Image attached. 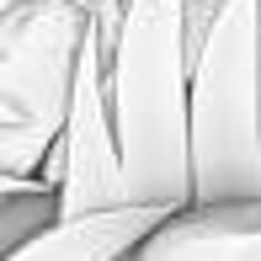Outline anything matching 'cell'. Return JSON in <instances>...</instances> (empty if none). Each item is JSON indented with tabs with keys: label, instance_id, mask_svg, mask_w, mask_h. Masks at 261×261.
<instances>
[{
	"label": "cell",
	"instance_id": "cell-5",
	"mask_svg": "<svg viewBox=\"0 0 261 261\" xmlns=\"http://www.w3.org/2000/svg\"><path fill=\"white\" fill-rule=\"evenodd\" d=\"M128 261H261V197L187 203Z\"/></svg>",
	"mask_w": 261,
	"mask_h": 261
},
{
	"label": "cell",
	"instance_id": "cell-3",
	"mask_svg": "<svg viewBox=\"0 0 261 261\" xmlns=\"http://www.w3.org/2000/svg\"><path fill=\"white\" fill-rule=\"evenodd\" d=\"M91 0H27L0 11V176H43L64 134Z\"/></svg>",
	"mask_w": 261,
	"mask_h": 261
},
{
	"label": "cell",
	"instance_id": "cell-2",
	"mask_svg": "<svg viewBox=\"0 0 261 261\" xmlns=\"http://www.w3.org/2000/svg\"><path fill=\"white\" fill-rule=\"evenodd\" d=\"M197 203L261 197V0H219L192 54Z\"/></svg>",
	"mask_w": 261,
	"mask_h": 261
},
{
	"label": "cell",
	"instance_id": "cell-7",
	"mask_svg": "<svg viewBox=\"0 0 261 261\" xmlns=\"http://www.w3.org/2000/svg\"><path fill=\"white\" fill-rule=\"evenodd\" d=\"M59 219V187L43 176H0V256Z\"/></svg>",
	"mask_w": 261,
	"mask_h": 261
},
{
	"label": "cell",
	"instance_id": "cell-8",
	"mask_svg": "<svg viewBox=\"0 0 261 261\" xmlns=\"http://www.w3.org/2000/svg\"><path fill=\"white\" fill-rule=\"evenodd\" d=\"M6 6H27V0H0V11H6Z\"/></svg>",
	"mask_w": 261,
	"mask_h": 261
},
{
	"label": "cell",
	"instance_id": "cell-1",
	"mask_svg": "<svg viewBox=\"0 0 261 261\" xmlns=\"http://www.w3.org/2000/svg\"><path fill=\"white\" fill-rule=\"evenodd\" d=\"M112 117L128 203H197L187 0H128V16L112 38Z\"/></svg>",
	"mask_w": 261,
	"mask_h": 261
},
{
	"label": "cell",
	"instance_id": "cell-6",
	"mask_svg": "<svg viewBox=\"0 0 261 261\" xmlns=\"http://www.w3.org/2000/svg\"><path fill=\"white\" fill-rule=\"evenodd\" d=\"M165 213L176 208L117 203V208H91V213H59L43 234L6 251L0 261H128L165 224Z\"/></svg>",
	"mask_w": 261,
	"mask_h": 261
},
{
	"label": "cell",
	"instance_id": "cell-4",
	"mask_svg": "<svg viewBox=\"0 0 261 261\" xmlns=\"http://www.w3.org/2000/svg\"><path fill=\"white\" fill-rule=\"evenodd\" d=\"M43 181L59 187V213H91V208L128 203L123 144H117V117H112V48H107L96 16H91V38L80 48L64 134L43 160Z\"/></svg>",
	"mask_w": 261,
	"mask_h": 261
}]
</instances>
